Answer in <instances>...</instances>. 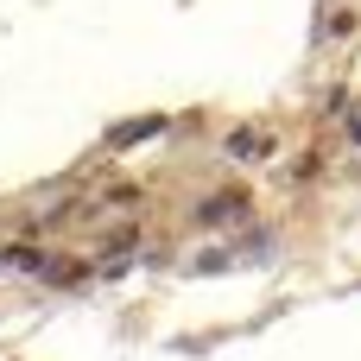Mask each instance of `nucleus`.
Here are the masks:
<instances>
[{"label":"nucleus","instance_id":"obj_1","mask_svg":"<svg viewBox=\"0 0 361 361\" xmlns=\"http://www.w3.org/2000/svg\"><path fill=\"white\" fill-rule=\"evenodd\" d=\"M159 133V121L146 114V121H133V127H114V146H133V140H152Z\"/></svg>","mask_w":361,"mask_h":361}]
</instances>
